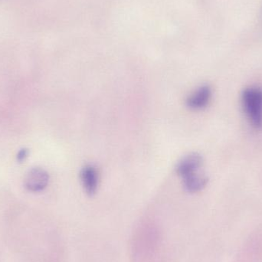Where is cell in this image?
<instances>
[{
  "label": "cell",
  "mask_w": 262,
  "mask_h": 262,
  "mask_svg": "<svg viewBox=\"0 0 262 262\" xmlns=\"http://www.w3.org/2000/svg\"><path fill=\"white\" fill-rule=\"evenodd\" d=\"M245 113L255 128L262 129V89L250 87L245 89L242 95Z\"/></svg>",
  "instance_id": "obj_1"
},
{
  "label": "cell",
  "mask_w": 262,
  "mask_h": 262,
  "mask_svg": "<svg viewBox=\"0 0 262 262\" xmlns=\"http://www.w3.org/2000/svg\"><path fill=\"white\" fill-rule=\"evenodd\" d=\"M212 98V89L209 85L197 89L186 100V105L192 110H201L209 104Z\"/></svg>",
  "instance_id": "obj_2"
},
{
  "label": "cell",
  "mask_w": 262,
  "mask_h": 262,
  "mask_svg": "<svg viewBox=\"0 0 262 262\" xmlns=\"http://www.w3.org/2000/svg\"><path fill=\"white\" fill-rule=\"evenodd\" d=\"M203 164V157L199 154H191L180 160L177 166L179 176L185 178L188 176L196 173Z\"/></svg>",
  "instance_id": "obj_3"
},
{
  "label": "cell",
  "mask_w": 262,
  "mask_h": 262,
  "mask_svg": "<svg viewBox=\"0 0 262 262\" xmlns=\"http://www.w3.org/2000/svg\"><path fill=\"white\" fill-rule=\"evenodd\" d=\"M49 180V174L44 169L35 168L28 174L26 186L32 192H39L47 186Z\"/></svg>",
  "instance_id": "obj_4"
},
{
  "label": "cell",
  "mask_w": 262,
  "mask_h": 262,
  "mask_svg": "<svg viewBox=\"0 0 262 262\" xmlns=\"http://www.w3.org/2000/svg\"><path fill=\"white\" fill-rule=\"evenodd\" d=\"M81 179L84 190L88 195H94L98 188V172L96 168L92 165L83 167L81 172Z\"/></svg>",
  "instance_id": "obj_5"
},
{
  "label": "cell",
  "mask_w": 262,
  "mask_h": 262,
  "mask_svg": "<svg viewBox=\"0 0 262 262\" xmlns=\"http://www.w3.org/2000/svg\"><path fill=\"white\" fill-rule=\"evenodd\" d=\"M208 183V178L205 176L194 173L183 178V186L188 192L195 193L200 192Z\"/></svg>",
  "instance_id": "obj_6"
},
{
  "label": "cell",
  "mask_w": 262,
  "mask_h": 262,
  "mask_svg": "<svg viewBox=\"0 0 262 262\" xmlns=\"http://www.w3.org/2000/svg\"><path fill=\"white\" fill-rule=\"evenodd\" d=\"M27 155V152H26V149H23V150L20 151L19 154L18 155V158L19 160H23L25 157Z\"/></svg>",
  "instance_id": "obj_7"
}]
</instances>
